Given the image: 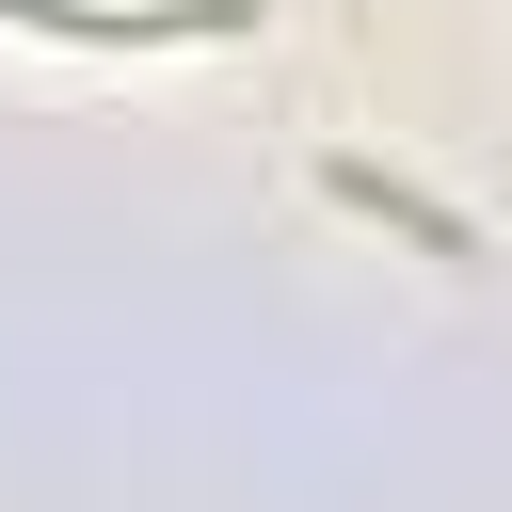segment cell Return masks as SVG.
<instances>
[{"mask_svg":"<svg viewBox=\"0 0 512 512\" xmlns=\"http://www.w3.org/2000/svg\"><path fill=\"white\" fill-rule=\"evenodd\" d=\"M16 32H64V48H192V32H240L256 0H0Z\"/></svg>","mask_w":512,"mask_h":512,"instance_id":"obj_1","label":"cell"},{"mask_svg":"<svg viewBox=\"0 0 512 512\" xmlns=\"http://www.w3.org/2000/svg\"><path fill=\"white\" fill-rule=\"evenodd\" d=\"M320 192H336V208H368V224H400L416 256H480V224H464L448 192H416V176H384L368 144H336V160H320Z\"/></svg>","mask_w":512,"mask_h":512,"instance_id":"obj_2","label":"cell"}]
</instances>
